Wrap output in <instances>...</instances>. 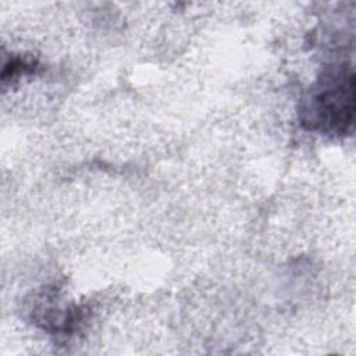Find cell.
I'll use <instances>...</instances> for the list:
<instances>
[{
    "instance_id": "obj_1",
    "label": "cell",
    "mask_w": 356,
    "mask_h": 356,
    "mask_svg": "<svg viewBox=\"0 0 356 356\" xmlns=\"http://www.w3.org/2000/svg\"><path fill=\"white\" fill-rule=\"evenodd\" d=\"M312 124L323 131L343 134L353 122L355 76L352 70H338L323 79L312 97Z\"/></svg>"
}]
</instances>
